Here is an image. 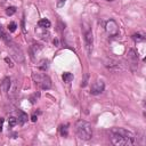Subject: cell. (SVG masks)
I'll use <instances>...</instances> for the list:
<instances>
[{
	"instance_id": "19",
	"label": "cell",
	"mask_w": 146,
	"mask_h": 146,
	"mask_svg": "<svg viewBox=\"0 0 146 146\" xmlns=\"http://www.w3.org/2000/svg\"><path fill=\"white\" fill-rule=\"evenodd\" d=\"M16 13V8L14 7V6H11V7H8L7 9H6V14L8 15V16H12V15H14Z\"/></svg>"
},
{
	"instance_id": "21",
	"label": "cell",
	"mask_w": 146,
	"mask_h": 146,
	"mask_svg": "<svg viewBox=\"0 0 146 146\" xmlns=\"http://www.w3.org/2000/svg\"><path fill=\"white\" fill-rule=\"evenodd\" d=\"M39 97H40V94H39V93H36V94H33V95L30 97V101H31V103H32V104H36V102L39 99Z\"/></svg>"
},
{
	"instance_id": "11",
	"label": "cell",
	"mask_w": 146,
	"mask_h": 146,
	"mask_svg": "<svg viewBox=\"0 0 146 146\" xmlns=\"http://www.w3.org/2000/svg\"><path fill=\"white\" fill-rule=\"evenodd\" d=\"M50 25H51V23H50V21L47 20V18H42V20H40V21L38 22V26H39L40 29H49Z\"/></svg>"
},
{
	"instance_id": "3",
	"label": "cell",
	"mask_w": 146,
	"mask_h": 146,
	"mask_svg": "<svg viewBox=\"0 0 146 146\" xmlns=\"http://www.w3.org/2000/svg\"><path fill=\"white\" fill-rule=\"evenodd\" d=\"M32 79L36 82V85L42 90H48L51 88V80L47 74H43V73H32Z\"/></svg>"
},
{
	"instance_id": "20",
	"label": "cell",
	"mask_w": 146,
	"mask_h": 146,
	"mask_svg": "<svg viewBox=\"0 0 146 146\" xmlns=\"http://www.w3.org/2000/svg\"><path fill=\"white\" fill-rule=\"evenodd\" d=\"M67 127H68V124H65V126H62L61 129H59V130H61V135H62L63 137H66L67 134H68V132H67Z\"/></svg>"
},
{
	"instance_id": "22",
	"label": "cell",
	"mask_w": 146,
	"mask_h": 146,
	"mask_svg": "<svg viewBox=\"0 0 146 146\" xmlns=\"http://www.w3.org/2000/svg\"><path fill=\"white\" fill-rule=\"evenodd\" d=\"M16 28H17V25H16V23H15V22H12V23L8 25V30H9V32H15V31H16Z\"/></svg>"
},
{
	"instance_id": "26",
	"label": "cell",
	"mask_w": 146,
	"mask_h": 146,
	"mask_svg": "<svg viewBox=\"0 0 146 146\" xmlns=\"http://www.w3.org/2000/svg\"><path fill=\"white\" fill-rule=\"evenodd\" d=\"M31 120H32V122H36V121L38 120V116H37V115H32V118H31Z\"/></svg>"
},
{
	"instance_id": "9",
	"label": "cell",
	"mask_w": 146,
	"mask_h": 146,
	"mask_svg": "<svg viewBox=\"0 0 146 146\" xmlns=\"http://www.w3.org/2000/svg\"><path fill=\"white\" fill-rule=\"evenodd\" d=\"M127 58L129 61V64L131 66H137L138 64V54L136 53L135 49H129L127 53Z\"/></svg>"
},
{
	"instance_id": "27",
	"label": "cell",
	"mask_w": 146,
	"mask_h": 146,
	"mask_svg": "<svg viewBox=\"0 0 146 146\" xmlns=\"http://www.w3.org/2000/svg\"><path fill=\"white\" fill-rule=\"evenodd\" d=\"M105 1H114V0H105Z\"/></svg>"
},
{
	"instance_id": "25",
	"label": "cell",
	"mask_w": 146,
	"mask_h": 146,
	"mask_svg": "<svg viewBox=\"0 0 146 146\" xmlns=\"http://www.w3.org/2000/svg\"><path fill=\"white\" fill-rule=\"evenodd\" d=\"M5 119L4 118H0V131H3V126H4Z\"/></svg>"
},
{
	"instance_id": "14",
	"label": "cell",
	"mask_w": 146,
	"mask_h": 146,
	"mask_svg": "<svg viewBox=\"0 0 146 146\" xmlns=\"http://www.w3.org/2000/svg\"><path fill=\"white\" fill-rule=\"evenodd\" d=\"M28 114L26 113H24V112H22V111H20L18 112V122L21 123V124H24L26 121H28Z\"/></svg>"
},
{
	"instance_id": "13",
	"label": "cell",
	"mask_w": 146,
	"mask_h": 146,
	"mask_svg": "<svg viewBox=\"0 0 146 146\" xmlns=\"http://www.w3.org/2000/svg\"><path fill=\"white\" fill-rule=\"evenodd\" d=\"M17 86H18L17 81H14V82L11 85V88H9V94H11V96H12V97H15V95L17 94Z\"/></svg>"
},
{
	"instance_id": "2",
	"label": "cell",
	"mask_w": 146,
	"mask_h": 146,
	"mask_svg": "<svg viewBox=\"0 0 146 146\" xmlns=\"http://www.w3.org/2000/svg\"><path fill=\"white\" fill-rule=\"evenodd\" d=\"M76 134L82 140H89L93 137V129L91 124L87 121L79 120L76 123Z\"/></svg>"
},
{
	"instance_id": "23",
	"label": "cell",
	"mask_w": 146,
	"mask_h": 146,
	"mask_svg": "<svg viewBox=\"0 0 146 146\" xmlns=\"http://www.w3.org/2000/svg\"><path fill=\"white\" fill-rule=\"evenodd\" d=\"M65 3H66V0H57V3H56L57 8H62V7H64Z\"/></svg>"
},
{
	"instance_id": "10",
	"label": "cell",
	"mask_w": 146,
	"mask_h": 146,
	"mask_svg": "<svg viewBox=\"0 0 146 146\" xmlns=\"http://www.w3.org/2000/svg\"><path fill=\"white\" fill-rule=\"evenodd\" d=\"M11 81H12L11 78H5L1 82H0V90L4 91V93L9 91V88H11V85H12Z\"/></svg>"
},
{
	"instance_id": "15",
	"label": "cell",
	"mask_w": 146,
	"mask_h": 146,
	"mask_svg": "<svg viewBox=\"0 0 146 146\" xmlns=\"http://www.w3.org/2000/svg\"><path fill=\"white\" fill-rule=\"evenodd\" d=\"M48 67H49V61L48 59H42L39 64V68L42 70V71H46Z\"/></svg>"
},
{
	"instance_id": "5",
	"label": "cell",
	"mask_w": 146,
	"mask_h": 146,
	"mask_svg": "<svg viewBox=\"0 0 146 146\" xmlns=\"http://www.w3.org/2000/svg\"><path fill=\"white\" fill-rule=\"evenodd\" d=\"M7 46L9 48V53H11L12 58L15 62H17V63H23L24 62V55H23V51L18 48V46L14 41H12L11 43H8Z\"/></svg>"
},
{
	"instance_id": "8",
	"label": "cell",
	"mask_w": 146,
	"mask_h": 146,
	"mask_svg": "<svg viewBox=\"0 0 146 146\" xmlns=\"http://www.w3.org/2000/svg\"><path fill=\"white\" fill-rule=\"evenodd\" d=\"M104 89H105L104 82L102 80H97V81H95L93 84V86L90 88V94L91 95H99V94H102L104 91Z\"/></svg>"
},
{
	"instance_id": "17",
	"label": "cell",
	"mask_w": 146,
	"mask_h": 146,
	"mask_svg": "<svg viewBox=\"0 0 146 146\" xmlns=\"http://www.w3.org/2000/svg\"><path fill=\"white\" fill-rule=\"evenodd\" d=\"M132 39L136 42H140V41H144L145 40V37L143 34H140V33H135V34H132Z\"/></svg>"
},
{
	"instance_id": "18",
	"label": "cell",
	"mask_w": 146,
	"mask_h": 146,
	"mask_svg": "<svg viewBox=\"0 0 146 146\" xmlns=\"http://www.w3.org/2000/svg\"><path fill=\"white\" fill-rule=\"evenodd\" d=\"M17 123H18V119H16V118H14V116H11V118L8 119V124H9V127H15Z\"/></svg>"
},
{
	"instance_id": "16",
	"label": "cell",
	"mask_w": 146,
	"mask_h": 146,
	"mask_svg": "<svg viewBox=\"0 0 146 146\" xmlns=\"http://www.w3.org/2000/svg\"><path fill=\"white\" fill-rule=\"evenodd\" d=\"M40 50H41V46H40V45H33V46L31 47V49H30V51H31V54H32V57H33L34 55H37Z\"/></svg>"
},
{
	"instance_id": "24",
	"label": "cell",
	"mask_w": 146,
	"mask_h": 146,
	"mask_svg": "<svg viewBox=\"0 0 146 146\" xmlns=\"http://www.w3.org/2000/svg\"><path fill=\"white\" fill-rule=\"evenodd\" d=\"M5 62H6L7 64H8V66H11V67H13V65H14V64H13V62H12V59H11V58H8V57H6V58H5Z\"/></svg>"
},
{
	"instance_id": "4",
	"label": "cell",
	"mask_w": 146,
	"mask_h": 146,
	"mask_svg": "<svg viewBox=\"0 0 146 146\" xmlns=\"http://www.w3.org/2000/svg\"><path fill=\"white\" fill-rule=\"evenodd\" d=\"M84 39H85V47H86L87 54L90 55L94 46V36L90 26L87 23H84Z\"/></svg>"
},
{
	"instance_id": "12",
	"label": "cell",
	"mask_w": 146,
	"mask_h": 146,
	"mask_svg": "<svg viewBox=\"0 0 146 146\" xmlns=\"http://www.w3.org/2000/svg\"><path fill=\"white\" fill-rule=\"evenodd\" d=\"M62 79H63L64 82L70 84V82L73 80V74H72V73H70V72H65V73H63Z\"/></svg>"
},
{
	"instance_id": "1",
	"label": "cell",
	"mask_w": 146,
	"mask_h": 146,
	"mask_svg": "<svg viewBox=\"0 0 146 146\" xmlns=\"http://www.w3.org/2000/svg\"><path fill=\"white\" fill-rule=\"evenodd\" d=\"M110 139L116 146H132L137 143V137L131 131L123 128H112L110 131Z\"/></svg>"
},
{
	"instance_id": "7",
	"label": "cell",
	"mask_w": 146,
	"mask_h": 146,
	"mask_svg": "<svg viewBox=\"0 0 146 146\" xmlns=\"http://www.w3.org/2000/svg\"><path fill=\"white\" fill-rule=\"evenodd\" d=\"M104 65L107 70L110 71H113V72H119V71H122V65L120 62L115 61V59H112V58H107L105 59L104 62Z\"/></svg>"
},
{
	"instance_id": "6",
	"label": "cell",
	"mask_w": 146,
	"mask_h": 146,
	"mask_svg": "<svg viewBox=\"0 0 146 146\" xmlns=\"http://www.w3.org/2000/svg\"><path fill=\"white\" fill-rule=\"evenodd\" d=\"M105 30L110 37H116L119 34V25L114 20H110L106 22Z\"/></svg>"
}]
</instances>
